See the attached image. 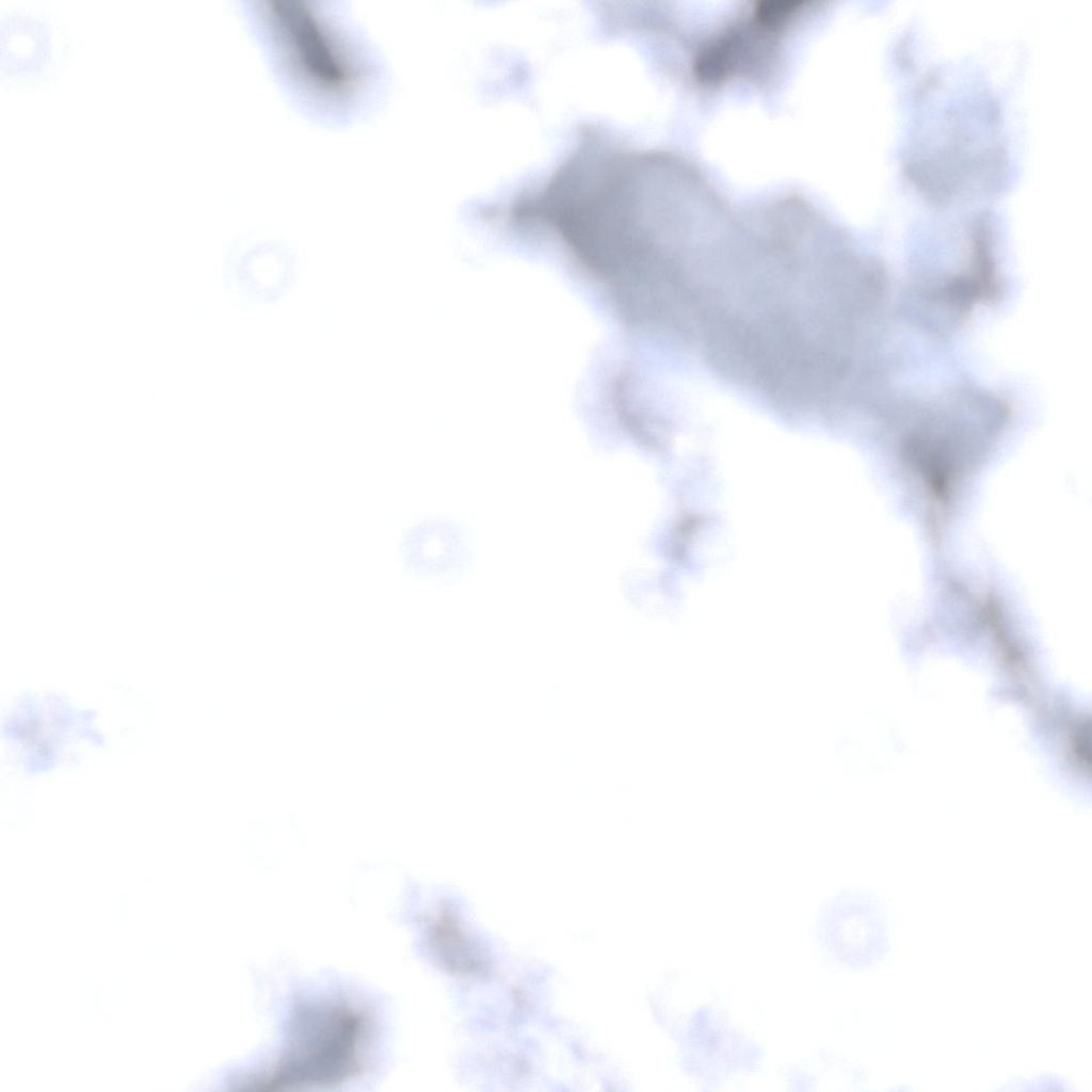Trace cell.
Here are the masks:
<instances>
[{"label": "cell", "mask_w": 1092, "mask_h": 1092, "mask_svg": "<svg viewBox=\"0 0 1092 1092\" xmlns=\"http://www.w3.org/2000/svg\"><path fill=\"white\" fill-rule=\"evenodd\" d=\"M834 941L838 957L852 967L880 963L889 948V922L884 906L868 895H848L835 912Z\"/></svg>", "instance_id": "3"}, {"label": "cell", "mask_w": 1092, "mask_h": 1092, "mask_svg": "<svg viewBox=\"0 0 1092 1092\" xmlns=\"http://www.w3.org/2000/svg\"><path fill=\"white\" fill-rule=\"evenodd\" d=\"M269 13L278 58L302 84L324 95L349 94L357 85L358 62L325 19L294 5L272 7Z\"/></svg>", "instance_id": "1"}, {"label": "cell", "mask_w": 1092, "mask_h": 1092, "mask_svg": "<svg viewBox=\"0 0 1092 1092\" xmlns=\"http://www.w3.org/2000/svg\"><path fill=\"white\" fill-rule=\"evenodd\" d=\"M296 253L284 243L257 241L232 251L226 259L228 289L245 306L274 307L284 303L299 277Z\"/></svg>", "instance_id": "2"}]
</instances>
